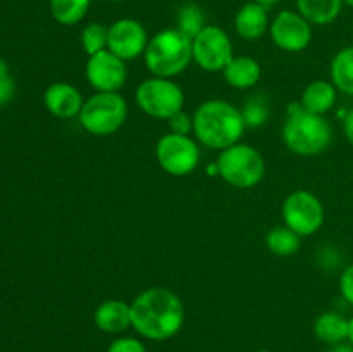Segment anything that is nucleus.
<instances>
[{
    "label": "nucleus",
    "mask_w": 353,
    "mask_h": 352,
    "mask_svg": "<svg viewBox=\"0 0 353 352\" xmlns=\"http://www.w3.org/2000/svg\"><path fill=\"white\" fill-rule=\"evenodd\" d=\"M283 221L300 237H310L324 224V206L309 190H295L283 202Z\"/></svg>",
    "instance_id": "nucleus-8"
},
{
    "label": "nucleus",
    "mask_w": 353,
    "mask_h": 352,
    "mask_svg": "<svg viewBox=\"0 0 353 352\" xmlns=\"http://www.w3.org/2000/svg\"><path fill=\"white\" fill-rule=\"evenodd\" d=\"M107 38H109V28L100 23H90L81 31V47L90 55L102 52L107 48Z\"/></svg>",
    "instance_id": "nucleus-26"
},
{
    "label": "nucleus",
    "mask_w": 353,
    "mask_h": 352,
    "mask_svg": "<svg viewBox=\"0 0 353 352\" xmlns=\"http://www.w3.org/2000/svg\"><path fill=\"white\" fill-rule=\"evenodd\" d=\"M107 352H147V347L140 338L119 337L110 342Z\"/></svg>",
    "instance_id": "nucleus-28"
},
{
    "label": "nucleus",
    "mask_w": 353,
    "mask_h": 352,
    "mask_svg": "<svg viewBox=\"0 0 353 352\" xmlns=\"http://www.w3.org/2000/svg\"><path fill=\"white\" fill-rule=\"evenodd\" d=\"M252 352H268V351H252Z\"/></svg>",
    "instance_id": "nucleus-38"
},
{
    "label": "nucleus",
    "mask_w": 353,
    "mask_h": 352,
    "mask_svg": "<svg viewBox=\"0 0 353 352\" xmlns=\"http://www.w3.org/2000/svg\"><path fill=\"white\" fill-rule=\"evenodd\" d=\"M155 157L159 166L168 175L186 176L195 171L200 162V148L188 135H162L155 145Z\"/></svg>",
    "instance_id": "nucleus-9"
},
{
    "label": "nucleus",
    "mask_w": 353,
    "mask_h": 352,
    "mask_svg": "<svg viewBox=\"0 0 353 352\" xmlns=\"http://www.w3.org/2000/svg\"><path fill=\"white\" fill-rule=\"evenodd\" d=\"M343 0H296V9L310 24L324 26L336 21Z\"/></svg>",
    "instance_id": "nucleus-20"
},
{
    "label": "nucleus",
    "mask_w": 353,
    "mask_h": 352,
    "mask_svg": "<svg viewBox=\"0 0 353 352\" xmlns=\"http://www.w3.org/2000/svg\"><path fill=\"white\" fill-rule=\"evenodd\" d=\"M205 16L195 3H185L178 12V30L188 38H195L205 28Z\"/></svg>",
    "instance_id": "nucleus-24"
},
{
    "label": "nucleus",
    "mask_w": 353,
    "mask_h": 352,
    "mask_svg": "<svg viewBox=\"0 0 353 352\" xmlns=\"http://www.w3.org/2000/svg\"><path fill=\"white\" fill-rule=\"evenodd\" d=\"M92 0H50L52 17L59 24L74 26L86 16Z\"/></svg>",
    "instance_id": "nucleus-23"
},
{
    "label": "nucleus",
    "mask_w": 353,
    "mask_h": 352,
    "mask_svg": "<svg viewBox=\"0 0 353 352\" xmlns=\"http://www.w3.org/2000/svg\"><path fill=\"white\" fill-rule=\"evenodd\" d=\"M343 3H345V6L352 7V9H353V0H343Z\"/></svg>",
    "instance_id": "nucleus-36"
},
{
    "label": "nucleus",
    "mask_w": 353,
    "mask_h": 352,
    "mask_svg": "<svg viewBox=\"0 0 353 352\" xmlns=\"http://www.w3.org/2000/svg\"><path fill=\"white\" fill-rule=\"evenodd\" d=\"M340 292L343 299L350 306H353V262L345 268V271L340 276Z\"/></svg>",
    "instance_id": "nucleus-30"
},
{
    "label": "nucleus",
    "mask_w": 353,
    "mask_h": 352,
    "mask_svg": "<svg viewBox=\"0 0 353 352\" xmlns=\"http://www.w3.org/2000/svg\"><path fill=\"white\" fill-rule=\"evenodd\" d=\"M45 107L50 114L61 119H71V117L79 116L81 107L85 104L81 92L74 85L59 81L52 83L43 95Z\"/></svg>",
    "instance_id": "nucleus-14"
},
{
    "label": "nucleus",
    "mask_w": 353,
    "mask_h": 352,
    "mask_svg": "<svg viewBox=\"0 0 353 352\" xmlns=\"http://www.w3.org/2000/svg\"><path fill=\"white\" fill-rule=\"evenodd\" d=\"M193 61L209 72L224 71L233 55V43L226 31L219 26H205L192 40Z\"/></svg>",
    "instance_id": "nucleus-10"
},
{
    "label": "nucleus",
    "mask_w": 353,
    "mask_h": 352,
    "mask_svg": "<svg viewBox=\"0 0 353 352\" xmlns=\"http://www.w3.org/2000/svg\"><path fill=\"white\" fill-rule=\"evenodd\" d=\"M245 121L241 110L226 100H205L193 114V133L209 148H224L238 144L243 137Z\"/></svg>",
    "instance_id": "nucleus-2"
},
{
    "label": "nucleus",
    "mask_w": 353,
    "mask_h": 352,
    "mask_svg": "<svg viewBox=\"0 0 353 352\" xmlns=\"http://www.w3.org/2000/svg\"><path fill=\"white\" fill-rule=\"evenodd\" d=\"M269 31L276 47L293 54L305 50L312 40V24L293 10H281L269 26Z\"/></svg>",
    "instance_id": "nucleus-12"
},
{
    "label": "nucleus",
    "mask_w": 353,
    "mask_h": 352,
    "mask_svg": "<svg viewBox=\"0 0 353 352\" xmlns=\"http://www.w3.org/2000/svg\"><path fill=\"white\" fill-rule=\"evenodd\" d=\"M331 81L336 90L353 97V45L338 52L331 62Z\"/></svg>",
    "instance_id": "nucleus-21"
},
{
    "label": "nucleus",
    "mask_w": 353,
    "mask_h": 352,
    "mask_svg": "<svg viewBox=\"0 0 353 352\" xmlns=\"http://www.w3.org/2000/svg\"><path fill=\"white\" fill-rule=\"evenodd\" d=\"M327 352H353V345L350 342H343V344H338V345H331V349Z\"/></svg>",
    "instance_id": "nucleus-32"
},
{
    "label": "nucleus",
    "mask_w": 353,
    "mask_h": 352,
    "mask_svg": "<svg viewBox=\"0 0 353 352\" xmlns=\"http://www.w3.org/2000/svg\"><path fill=\"white\" fill-rule=\"evenodd\" d=\"M352 31H353V24H352Z\"/></svg>",
    "instance_id": "nucleus-39"
},
{
    "label": "nucleus",
    "mask_w": 353,
    "mask_h": 352,
    "mask_svg": "<svg viewBox=\"0 0 353 352\" xmlns=\"http://www.w3.org/2000/svg\"><path fill=\"white\" fill-rule=\"evenodd\" d=\"M271 26L268 16V9L257 2H248L240 7L234 16V30L243 40L254 41L259 40L262 35Z\"/></svg>",
    "instance_id": "nucleus-16"
},
{
    "label": "nucleus",
    "mask_w": 353,
    "mask_h": 352,
    "mask_svg": "<svg viewBox=\"0 0 353 352\" xmlns=\"http://www.w3.org/2000/svg\"><path fill=\"white\" fill-rule=\"evenodd\" d=\"M14 90H16V85H14L9 64L0 59V107L10 102V99L14 97Z\"/></svg>",
    "instance_id": "nucleus-27"
},
{
    "label": "nucleus",
    "mask_w": 353,
    "mask_h": 352,
    "mask_svg": "<svg viewBox=\"0 0 353 352\" xmlns=\"http://www.w3.org/2000/svg\"><path fill=\"white\" fill-rule=\"evenodd\" d=\"M348 323H350V328H348V342L353 345V316L348 320Z\"/></svg>",
    "instance_id": "nucleus-35"
},
{
    "label": "nucleus",
    "mask_w": 353,
    "mask_h": 352,
    "mask_svg": "<svg viewBox=\"0 0 353 352\" xmlns=\"http://www.w3.org/2000/svg\"><path fill=\"white\" fill-rule=\"evenodd\" d=\"M95 326L109 335H117L131 326V304L119 299L103 300L93 314Z\"/></svg>",
    "instance_id": "nucleus-15"
},
{
    "label": "nucleus",
    "mask_w": 353,
    "mask_h": 352,
    "mask_svg": "<svg viewBox=\"0 0 353 352\" xmlns=\"http://www.w3.org/2000/svg\"><path fill=\"white\" fill-rule=\"evenodd\" d=\"M185 323V307L172 290L152 286L131 302V328L147 340H169Z\"/></svg>",
    "instance_id": "nucleus-1"
},
{
    "label": "nucleus",
    "mask_w": 353,
    "mask_h": 352,
    "mask_svg": "<svg viewBox=\"0 0 353 352\" xmlns=\"http://www.w3.org/2000/svg\"><path fill=\"white\" fill-rule=\"evenodd\" d=\"M207 171H209L210 176H219V168H217V162H212V164L207 168Z\"/></svg>",
    "instance_id": "nucleus-33"
},
{
    "label": "nucleus",
    "mask_w": 353,
    "mask_h": 352,
    "mask_svg": "<svg viewBox=\"0 0 353 352\" xmlns=\"http://www.w3.org/2000/svg\"><path fill=\"white\" fill-rule=\"evenodd\" d=\"M300 238H302L300 235H296L286 224H283V226H276L268 231V235H265V245H268V248L274 255L288 257V255H293L299 252L300 244H302Z\"/></svg>",
    "instance_id": "nucleus-22"
},
{
    "label": "nucleus",
    "mask_w": 353,
    "mask_h": 352,
    "mask_svg": "<svg viewBox=\"0 0 353 352\" xmlns=\"http://www.w3.org/2000/svg\"><path fill=\"white\" fill-rule=\"evenodd\" d=\"M143 57L152 76L171 79L181 75L193 61L192 38L178 28L162 30L148 40Z\"/></svg>",
    "instance_id": "nucleus-4"
},
{
    "label": "nucleus",
    "mask_w": 353,
    "mask_h": 352,
    "mask_svg": "<svg viewBox=\"0 0 353 352\" xmlns=\"http://www.w3.org/2000/svg\"><path fill=\"white\" fill-rule=\"evenodd\" d=\"M223 75L230 86L238 90H247L257 85L262 76V69L254 57L241 55V57L231 59L230 64L224 68Z\"/></svg>",
    "instance_id": "nucleus-17"
},
{
    "label": "nucleus",
    "mask_w": 353,
    "mask_h": 352,
    "mask_svg": "<svg viewBox=\"0 0 353 352\" xmlns=\"http://www.w3.org/2000/svg\"><path fill=\"white\" fill-rule=\"evenodd\" d=\"M347 317L338 313H323L314 323V335L326 345H338L348 340Z\"/></svg>",
    "instance_id": "nucleus-19"
},
{
    "label": "nucleus",
    "mask_w": 353,
    "mask_h": 352,
    "mask_svg": "<svg viewBox=\"0 0 353 352\" xmlns=\"http://www.w3.org/2000/svg\"><path fill=\"white\" fill-rule=\"evenodd\" d=\"M241 116H243L245 126L247 128H259L265 124L271 117V109H269V102L264 95H255L245 102L243 109H241Z\"/></svg>",
    "instance_id": "nucleus-25"
},
{
    "label": "nucleus",
    "mask_w": 353,
    "mask_h": 352,
    "mask_svg": "<svg viewBox=\"0 0 353 352\" xmlns=\"http://www.w3.org/2000/svg\"><path fill=\"white\" fill-rule=\"evenodd\" d=\"M88 85L97 92H119L126 83V66L123 59L105 48L90 55L85 68Z\"/></svg>",
    "instance_id": "nucleus-11"
},
{
    "label": "nucleus",
    "mask_w": 353,
    "mask_h": 352,
    "mask_svg": "<svg viewBox=\"0 0 353 352\" xmlns=\"http://www.w3.org/2000/svg\"><path fill=\"white\" fill-rule=\"evenodd\" d=\"M148 45V35L143 24L131 17L114 21L109 26L107 48L123 61H133L145 54Z\"/></svg>",
    "instance_id": "nucleus-13"
},
{
    "label": "nucleus",
    "mask_w": 353,
    "mask_h": 352,
    "mask_svg": "<svg viewBox=\"0 0 353 352\" xmlns=\"http://www.w3.org/2000/svg\"><path fill=\"white\" fill-rule=\"evenodd\" d=\"M112 2H124V0H112Z\"/></svg>",
    "instance_id": "nucleus-37"
},
{
    "label": "nucleus",
    "mask_w": 353,
    "mask_h": 352,
    "mask_svg": "<svg viewBox=\"0 0 353 352\" xmlns=\"http://www.w3.org/2000/svg\"><path fill=\"white\" fill-rule=\"evenodd\" d=\"M219 176L234 188H254L265 175L261 152L247 144H234L221 150L217 157Z\"/></svg>",
    "instance_id": "nucleus-6"
},
{
    "label": "nucleus",
    "mask_w": 353,
    "mask_h": 352,
    "mask_svg": "<svg viewBox=\"0 0 353 352\" xmlns=\"http://www.w3.org/2000/svg\"><path fill=\"white\" fill-rule=\"evenodd\" d=\"M300 104L309 113L324 116L336 104V86L333 85V81L316 79V81L307 85V88L303 90Z\"/></svg>",
    "instance_id": "nucleus-18"
},
{
    "label": "nucleus",
    "mask_w": 353,
    "mask_h": 352,
    "mask_svg": "<svg viewBox=\"0 0 353 352\" xmlns=\"http://www.w3.org/2000/svg\"><path fill=\"white\" fill-rule=\"evenodd\" d=\"M343 130H345V137H347V140L353 145V109L348 110L347 116H345Z\"/></svg>",
    "instance_id": "nucleus-31"
},
{
    "label": "nucleus",
    "mask_w": 353,
    "mask_h": 352,
    "mask_svg": "<svg viewBox=\"0 0 353 352\" xmlns=\"http://www.w3.org/2000/svg\"><path fill=\"white\" fill-rule=\"evenodd\" d=\"M126 116L128 104L119 92H97L85 100L78 119L86 133L109 137L123 126Z\"/></svg>",
    "instance_id": "nucleus-5"
},
{
    "label": "nucleus",
    "mask_w": 353,
    "mask_h": 352,
    "mask_svg": "<svg viewBox=\"0 0 353 352\" xmlns=\"http://www.w3.org/2000/svg\"><path fill=\"white\" fill-rule=\"evenodd\" d=\"M169 128H171V133L178 135H190L193 131V117H190L188 114L179 110L178 114H174L172 117H169Z\"/></svg>",
    "instance_id": "nucleus-29"
},
{
    "label": "nucleus",
    "mask_w": 353,
    "mask_h": 352,
    "mask_svg": "<svg viewBox=\"0 0 353 352\" xmlns=\"http://www.w3.org/2000/svg\"><path fill=\"white\" fill-rule=\"evenodd\" d=\"M254 2L261 3V6H264V7H269V6H274V3L281 2V0H254Z\"/></svg>",
    "instance_id": "nucleus-34"
},
{
    "label": "nucleus",
    "mask_w": 353,
    "mask_h": 352,
    "mask_svg": "<svg viewBox=\"0 0 353 352\" xmlns=\"http://www.w3.org/2000/svg\"><path fill=\"white\" fill-rule=\"evenodd\" d=\"M138 107L143 110L147 116L155 119H169L185 106V93L181 86L169 78H152L143 79L138 85L134 93Z\"/></svg>",
    "instance_id": "nucleus-7"
},
{
    "label": "nucleus",
    "mask_w": 353,
    "mask_h": 352,
    "mask_svg": "<svg viewBox=\"0 0 353 352\" xmlns=\"http://www.w3.org/2000/svg\"><path fill=\"white\" fill-rule=\"evenodd\" d=\"M281 137L293 154L312 157L330 148L333 130L324 116L309 113L303 109L302 104H290Z\"/></svg>",
    "instance_id": "nucleus-3"
}]
</instances>
